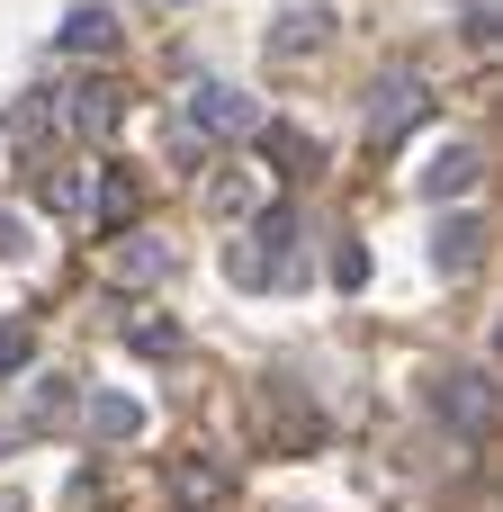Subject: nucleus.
<instances>
[{
    "mask_svg": "<svg viewBox=\"0 0 503 512\" xmlns=\"http://www.w3.org/2000/svg\"><path fill=\"white\" fill-rule=\"evenodd\" d=\"M432 117V81L423 72H378L369 81V99H360V135H369V153H387L405 126H423Z\"/></svg>",
    "mask_w": 503,
    "mask_h": 512,
    "instance_id": "1",
    "label": "nucleus"
},
{
    "mask_svg": "<svg viewBox=\"0 0 503 512\" xmlns=\"http://www.w3.org/2000/svg\"><path fill=\"white\" fill-rule=\"evenodd\" d=\"M423 405H432L450 432L477 441V432H495V369H486V360H450V369L423 387Z\"/></svg>",
    "mask_w": 503,
    "mask_h": 512,
    "instance_id": "2",
    "label": "nucleus"
},
{
    "mask_svg": "<svg viewBox=\"0 0 503 512\" xmlns=\"http://www.w3.org/2000/svg\"><path fill=\"white\" fill-rule=\"evenodd\" d=\"M189 135H216V144L261 135V99L234 90V81H198V90H189Z\"/></svg>",
    "mask_w": 503,
    "mask_h": 512,
    "instance_id": "3",
    "label": "nucleus"
},
{
    "mask_svg": "<svg viewBox=\"0 0 503 512\" xmlns=\"http://www.w3.org/2000/svg\"><path fill=\"white\" fill-rule=\"evenodd\" d=\"M108 279H117L126 297H153L162 279H180V243H171V234H126L117 261H108Z\"/></svg>",
    "mask_w": 503,
    "mask_h": 512,
    "instance_id": "4",
    "label": "nucleus"
},
{
    "mask_svg": "<svg viewBox=\"0 0 503 512\" xmlns=\"http://www.w3.org/2000/svg\"><path fill=\"white\" fill-rule=\"evenodd\" d=\"M333 36H342V18H333L324 0H297V9L270 18V54H279V63H306V54H324Z\"/></svg>",
    "mask_w": 503,
    "mask_h": 512,
    "instance_id": "5",
    "label": "nucleus"
},
{
    "mask_svg": "<svg viewBox=\"0 0 503 512\" xmlns=\"http://www.w3.org/2000/svg\"><path fill=\"white\" fill-rule=\"evenodd\" d=\"M63 117H72V135H81V144H108V135H117V117H126V90H117V81H81Z\"/></svg>",
    "mask_w": 503,
    "mask_h": 512,
    "instance_id": "6",
    "label": "nucleus"
},
{
    "mask_svg": "<svg viewBox=\"0 0 503 512\" xmlns=\"http://www.w3.org/2000/svg\"><path fill=\"white\" fill-rule=\"evenodd\" d=\"M477 180H486V144H441L423 162V198H468Z\"/></svg>",
    "mask_w": 503,
    "mask_h": 512,
    "instance_id": "7",
    "label": "nucleus"
},
{
    "mask_svg": "<svg viewBox=\"0 0 503 512\" xmlns=\"http://www.w3.org/2000/svg\"><path fill=\"white\" fill-rule=\"evenodd\" d=\"M162 495H171V512H216V504H225V468H207V459H171V468H162Z\"/></svg>",
    "mask_w": 503,
    "mask_h": 512,
    "instance_id": "8",
    "label": "nucleus"
},
{
    "mask_svg": "<svg viewBox=\"0 0 503 512\" xmlns=\"http://www.w3.org/2000/svg\"><path fill=\"white\" fill-rule=\"evenodd\" d=\"M117 9H99V0H81V9H63V27H54V45L63 54H117Z\"/></svg>",
    "mask_w": 503,
    "mask_h": 512,
    "instance_id": "9",
    "label": "nucleus"
},
{
    "mask_svg": "<svg viewBox=\"0 0 503 512\" xmlns=\"http://www.w3.org/2000/svg\"><path fill=\"white\" fill-rule=\"evenodd\" d=\"M477 252H486V216H468V207H450L441 225H432V261L459 279V270H477Z\"/></svg>",
    "mask_w": 503,
    "mask_h": 512,
    "instance_id": "10",
    "label": "nucleus"
},
{
    "mask_svg": "<svg viewBox=\"0 0 503 512\" xmlns=\"http://www.w3.org/2000/svg\"><path fill=\"white\" fill-rule=\"evenodd\" d=\"M90 432H99V441H135V432H153V414H144V396L99 387V396H90Z\"/></svg>",
    "mask_w": 503,
    "mask_h": 512,
    "instance_id": "11",
    "label": "nucleus"
},
{
    "mask_svg": "<svg viewBox=\"0 0 503 512\" xmlns=\"http://www.w3.org/2000/svg\"><path fill=\"white\" fill-rule=\"evenodd\" d=\"M90 225L99 234H126L135 225V171H99L90 180Z\"/></svg>",
    "mask_w": 503,
    "mask_h": 512,
    "instance_id": "12",
    "label": "nucleus"
},
{
    "mask_svg": "<svg viewBox=\"0 0 503 512\" xmlns=\"http://www.w3.org/2000/svg\"><path fill=\"white\" fill-rule=\"evenodd\" d=\"M279 171H297V180H315L324 171V153H315V135H297V126H270V144H261Z\"/></svg>",
    "mask_w": 503,
    "mask_h": 512,
    "instance_id": "13",
    "label": "nucleus"
},
{
    "mask_svg": "<svg viewBox=\"0 0 503 512\" xmlns=\"http://www.w3.org/2000/svg\"><path fill=\"white\" fill-rule=\"evenodd\" d=\"M36 198H45L54 216H90V171H72V162H63V171H45V180H36Z\"/></svg>",
    "mask_w": 503,
    "mask_h": 512,
    "instance_id": "14",
    "label": "nucleus"
},
{
    "mask_svg": "<svg viewBox=\"0 0 503 512\" xmlns=\"http://www.w3.org/2000/svg\"><path fill=\"white\" fill-rule=\"evenodd\" d=\"M54 108H63L54 90H36V99H18V108H9V144H18V153H36V135L54 126Z\"/></svg>",
    "mask_w": 503,
    "mask_h": 512,
    "instance_id": "15",
    "label": "nucleus"
},
{
    "mask_svg": "<svg viewBox=\"0 0 503 512\" xmlns=\"http://www.w3.org/2000/svg\"><path fill=\"white\" fill-rule=\"evenodd\" d=\"M207 207H216V216H252V207H261V180H252V171H216V180H207Z\"/></svg>",
    "mask_w": 503,
    "mask_h": 512,
    "instance_id": "16",
    "label": "nucleus"
},
{
    "mask_svg": "<svg viewBox=\"0 0 503 512\" xmlns=\"http://www.w3.org/2000/svg\"><path fill=\"white\" fill-rule=\"evenodd\" d=\"M126 342H135V351H153V360H180V351H189V333H180L171 315H144V324H126Z\"/></svg>",
    "mask_w": 503,
    "mask_h": 512,
    "instance_id": "17",
    "label": "nucleus"
},
{
    "mask_svg": "<svg viewBox=\"0 0 503 512\" xmlns=\"http://www.w3.org/2000/svg\"><path fill=\"white\" fill-rule=\"evenodd\" d=\"M27 360H36V333H27L18 315H0V378H18Z\"/></svg>",
    "mask_w": 503,
    "mask_h": 512,
    "instance_id": "18",
    "label": "nucleus"
},
{
    "mask_svg": "<svg viewBox=\"0 0 503 512\" xmlns=\"http://www.w3.org/2000/svg\"><path fill=\"white\" fill-rule=\"evenodd\" d=\"M18 261H36V234H27V216L0 207V270H18Z\"/></svg>",
    "mask_w": 503,
    "mask_h": 512,
    "instance_id": "19",
    "label": "nucleus"
},
{
    "mask_svg": "<svg viewBox=\"0 0 503 512\" xmlns=\"http://www.w3.org/2000/svg\"><path fill=\"white\" fill-rule=\"evenodd\" d=\"M261 252H270V261H288V252H297V216H288V207H270V216H261Z\"/></svg>",
    "mask_w": 503,
    "mask_h": 512,
    "instance_id": "20",
    "label": "nucleus"
},
{
    "mask_svg": "<svg viewBox=\"0 0 503 512\" xmlns=\"http://www.w3.org/2000/svg\"><path fill=\"white\" fill-rule=\"evenodd\" d=\"M333 279H342V288H360V279H369V252H360V243H342V252H333Z\"/></svg>",
    "mask_w": 503,
    "mask_h": 512,
    "instance_id": "21",
    "label": "nucleus"
},
{
    "mask_svg": "<svg viewBox=\"0 0 503 512\" xmlns=\"http://www.w3.org/2000/svg\"><path fill=\"white\" fill-rule=\"evenodd\" d=\"M180 9H189V0H180Z\"/></svg>",
    "mask_w": 503,
    "mask_h": 512,
    "instance_id": "22",
    "label": "nucleus"
}]
</instances>
